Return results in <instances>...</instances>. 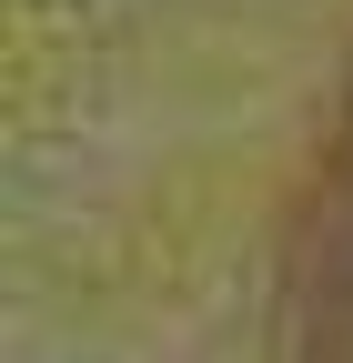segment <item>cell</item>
Segmentation results:
<instances>
[{
  "instance_id": "cell-1",
  "label": "cell",
  "mask_w": 353,
  "mask_h": 363,
  "mask_svg": "<svg viewBox=\"0 0 353 363\" xmlns=\"http://www.w3.org/2000/svg\"><path fill=\"white\" fill-rule=\"evenodd\" d=\"M273 363H353V40L293 172L273 252Z\"/></svg>"
}]
</instances>
